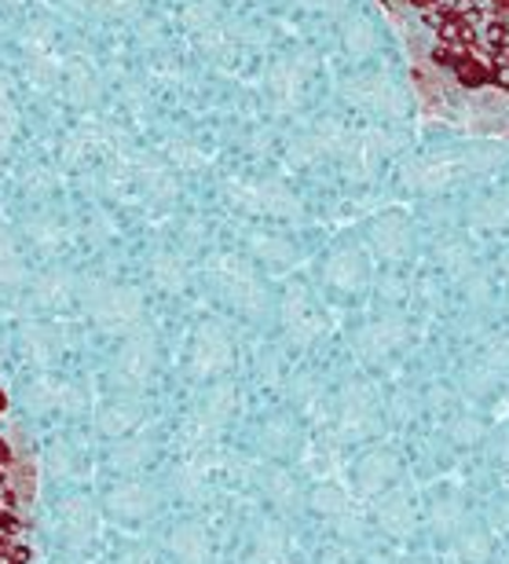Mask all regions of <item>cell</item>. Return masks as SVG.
Here are the masks:
<instances>
[{"label": "cell", "mask_w": 509, "mask_h": 564, "mask_svg": "<svg viewBox=\"0 0 509 564\" xmlns=\"http://www.w3.org/2000/svg\"><path fill=\"white\" fill-rule=\"evenodd\" d=\"M0 414H4V397H0ZM26 561V543H22V506L15 484V458L11 444L0 429V564Z\"/></svg>", "instance_id": "obj_1"}, {"label": "cell", "mask_w": 509, "mask_h": 564, "mask_svg": "<svg viewBox=\"0 0 509 564\" xmlns=\"http://www.w3.org/2000/svg\"><path fill=\"white\" fill-rule=\"evenodd\" d=\"M381 524L389 528L392 535H400V539L414 532V524H418V510H414L411 499H407L403 491L381 502Z\"/></svg>", "instance_id": "obj_2"}, {"label": "cell", "mask_w": 509, "mask_h": 564, "mask_svg": "<svg viewBox=\"0 0 509 564\" xmlns=\"http://www.w3.org/2000/svg\"><path fill=\"white\" fill-rule=\"evenodd\" d=\"M392 473H396L392 455H370V458L364 462V484H367L370 491H378L381 484H389Z\"/></svg>", "instance_id": "obj_3"}, {"label": "cell", "mask_w": 509, "mask_h": 564, "mask_svg": "<svg viewBox=\"0 0 509 564\" xmlns=\"http://www.w3.org/2000/svg\"><path fill=\"white\" fill-rule=\"evenodd\" d=\"M396 345H403V326H400V330H396V326H381V330L370 334L367 352L370 356H385V352H392Z\"/></svg>", "instance_id": "obj_4"}, {"label": "cell", "mask_w": 509, "mask_h": 564, "mask_svg": "<svg viewBox=\"0 0 509 564\" xmlns=\"http://www.w3.org/2000/svg\"><path fill=\"white\" fill-rule=\"evenodd\" d=\"M433 524L440 528V532H447V528H455V524H458V502L440 499V502L433 506Z\"/></svg>", "instance_id": "obj_5"}, {"label": "cell", "mask_w": 509, "mask_h": 564, "mask_svg": "<svg viewBox=\"0 0 509 564\" xmlns=\"http://www.w3.org/2000/svg\"><path fill=\"white\" fill-rule=\"evenodd\" d=\"M462 557H466L469 564L484 561V557H488V539H484L480 532H469L466 539H462Z\"/></svg>", "instance_id": "obj_6"}, {"label": "cell", "mask_w": 509, "mask_h": 564, "mask_svg": "<svg viewBox=\"0 0 509 564\" xmlns=\"http://www.w3.org/2000/svg\"><path fill=\"white\" fill-rule=\"evenodd\" d=\"M502 521H506V528H509V502L502 506Z\"/></svg>", "instance_id": "obj_7"}]
</instances>
